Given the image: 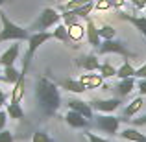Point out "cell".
Here are the masks:
<instances>
[{
    "label": "cell",
    "instance_id": "obj_1",
    "mask_svg": "<svg viewBox=\"0 0 146 142\" xmlns=\"http://www.w3.org/2000/svg\"><path fill=\"white\" fill-rule=\"evenodd\" d=\"M35 98L39 103V109L44 116H56L61 107V96L56 81L48 76H41L35 83Z\"/></svg>",
    "mask_w": 146,
    "mask_h": 142
},
{
    "label": "cell",
    "instance_id": "obj_2",
    "mask_svg": "<svg viewBox=\"0 0 146 142\" xmlns=\"http://www.w3.org/2000/svg\"><path fill=\"white\" fill-rule=\"evenodd\" d=\"M0 22H2V32H0V43L4 41H15V43H21V41H28L30 39V30L22 28V26L15 24L9 17L6 15V11L0 7Z\"/></svg>",
    "mask_w": 146,
    "mask_h": 142
},
{
    "label": "cell",
    "instance_id": "obj_3",
    "mask_svg": "<svg viewBox=\"0 0 146 142\" xmlns=\"http://www.w3.org/2000/svg\"><path fill=\"white\" fill-rule=\"evenodd\" d=\"M61 22V15L57 9H54V7H44L43 11H41L39 15H37V18L32 22V24L28 26L30 33H35V32H46L50 30L52 26H57Z\"/></svg>",
    "mask_w": 146,
    "mask_h": 142
},
{
    "label": "cell",
    "instance_id": "obj_4",
    "mask_svg": "<svg viewBox=\"0 0 146 142\" xmlns=\"http://www.w3.org/2000/svg\"><path fill=\"white\" fill-rule=\"evenodd\" d=\"M50 39H54V33H50V32H35V33H32V35H30V39H28V50H26L24 57H22V68H21V72L28 74L30 63H32L35 52L39 50L41 44H44Z\"/></svg>",
    "mask_w": 146,
    "mask_h": 142
},
{
    "label": "cell",
    "instance_id": "obj_5",
    "mask_svg": "<svg viewBox=\"0 0 146 142\" xmlns=\"http://www.w3.org/2000/svg\"><path fill=\"white\" fill-rule=\"evenodd\" d=\"M120 116H113V114H94L93 120H91V129H98V131L106 133V135H118V129H120Z\"/></svg>",
    "mask_w": 146,
    "mask_h": 142
},
{
    "label": "cell",
    "instance_id": "obj_6",
    "mask_svg": "<svg viewBox=\"0 0 146 142\" xmlns=\"http://www.w3.org/2000/svg\"><path fill=\"white\" fill-rule=\"evenodd\" d=\"M96 53L100 55H106V53H118L122 55L124 59H137V53H133L131 50H128L122 41H117V39H111V41H102L100 46L96 48Z\"/></svg>",
    "mask_w": 146,
    "mask_h": 142
},
{
    "label": "cell",
    "instance_id": "obj_7",
    "mask_svg": "<svg viewBox=\"0 0 146 142\" xmlns=\"http://www.w3.org/2000/svg\"><path fill=\"white\" fill-rule=\"evenodd\" d=\"M120 103H122V98L113 96V98H107V100H91L89 105L93 107V111H98L102 114H111L113 111H117L120 107Z\"/></svg>",
    "mask_w": 146,
    "mask_h": 142
},
{
    "label": "cell",
    "instance_id": "obj_8",
    "mask_svg": "<svg viewBox=\"0 0 146 142\" xmlns=\"http://www.w3.org/2000/svg\"><path fill=\"white\" fill-rule=\"evenodd\" d=\"M65 122H67L72 129H85V131L91 129V120L89 118H85L83 114L76 113V111H70V109H68L67 114H65Z\"/></svg>",
    "mask_w": 146,
    "mask_h": 142
},
{
    "label": "cell",
    "instance_id": "obj_9",
    "mask_svg": "<svg viewBox=\"0 0 146 142\" xmlns=\"http://www.w3.org/2000/svg\"><path fill=\"white\" fill-rule=\"evenodd\" d=\"M67 105H68V109H70V111H76V113L83 114L85 118L93 120L94 111H93V107L89 105V102H83V100H78V98H70L67 102Z\"/></svg>",
    "mask_w": 146,
    "mask_h": 142
},
{
    "label": "cell",
    "instance_id": "obj_10",
    "mask_svg": "<svg viewBox=\"0 0 146 142\" xmlns=\"http://www.w3.org/2000/svg\"><path fill=\"white\" fill-rule=\"evenodd\" d=\"M57 87L68 90V92H74V94H83L87 90V87L83 85L80 79H70V78H63V79H54Z\"/></svg>",
    "mask_w": 146,
    "mask_h": 142
},
{
    "label": "cell",
    "instance_id": "obj_11",
    "mask_svg": "<svg viewBox=\"0 0 146 142\" xmlns=\"http://www.w3.org/2000/svg\"><path fill=\"white\" fill-rule=\"evenodd\" d=\"M135 79H137V78H126V79H118V83H117V85L109 87V89L115 92V96H117V98H124V96L131 94V90L135 89Z\"/></svg>",
    "mask_w": 146,
    "mask_h": 142
},
{
    "label": "cell",
    "instance_id": "obj_12",
    "mask_svg": "<svg viewBox=\"0 0 146 142\" xmlns=\"http://www.w3.org/2000/svg\"><path fill=\"white\" fill-rule=\"evenodd\" d=\"M85 37H87V41H89V44L93 48H98L100 43H102V37H100V33H98V28H96V24H94V20L91 17L85 18Z\"/></svg>",
    "mask_w": 146,
    "mask_h": 142
},
{
    "label": "cell",
    "instance_id": "obj_13",
    "mask_svg": "<svg viewBox=\"0 0 146 142\" xmlns=\"http://www.w3.org/2000/svg\"><path fill=\"white\" fill-rule=\"evenodd\" d=\"M19 53H21V44H19V43L11 44V46L7 48L6 52H2V55H0V67H2V68L13 67L15 61H17V57H19Z\"/></svg>",
    "mask_w": 146,
    "mask_h": 142
},
{
    "label": "cell",
    "instance_id": "obj_14",
    "mask_svg": "<svg viewBox=\"0 0 146 142\" xmlns=\"http://www.w3.org/2000/svg\"><path fill=\"white\" fill-rule=\"evenodd\" d=\"M76 65H78L80 68H83L85 72H94V70H98L100 68V61H98V57H96V53H87V55H82V57H78L76 59Z\"/></svg>",
    "mask_w": 146,
    "mask_h": 142
},
{
    "label": "cell",
    "instance_id": "obj_15",
    "mask_svg": "<svg viewBox=\"0 0 146 142\" xmlns=\"http://www.w3.org/2000/svg\"><path fill=\"white\" fill-rule=\"evenodd\" d=\"M143 105H144V102H143V98H141V96H139V98H135V100H131V102L124 107V111H122V122L131 120V118L135 116L141 109H143Z\"/></svg>",
    "mask_w": 146,
    "mask_h": 142
},
{
    "label": "cell",
    "instance_id": "obj_16",
    "mask_svg": "<svg viewBox=\"0 0 146 142\" xmlns=\"http://www.w3.org/2000/svg\"><path fill=\"white\" fill-rule=\"evenodd\" d=\"M118 17H120L122 20H128L129 24H133L141 33H143L144 39H146V17H133V15L124 13V11H122V13H118Z\"/></svg>",
    "mask_w": 146,
    "mask_h": 142
},
{
    "label": "cell",
    "instance_id": "obj_17",
    "mask_svg": "<svg viewBox=\"0 0 146 142\" xmlns=\"http://www.w3.org/2000/svg\"><path fill=\"white\" fill-rule=\"evenodd\" d=\"M118 135H120V139L129 140V142H146V135L141 133V131H137L135 127H126V129H122Z\"/></svg>",
    "mask_w": 146,
    "mask_h": 142
},
{
    "label": "cell",
    "instance_id": "obj_18",
    "mask_svg": "<svg viewBox=\"0 0 146 142\" xmlns=\"http://www.w3.org/2000/svg\"><path fill=\"white\" fill-rule=\"evenodd\" d=\"M80 81H82L87 89H98V87H102L104 78H102V74H91L89 72V74H83L82 78H80Z\"/></svg>",
    "mask_w": 146,
    "mask_h": 142
},
{
    "label": "cell",
    "instance_id": "obj_19",
    "mask_svg": "<svg viewBox=\"0 0 146 142\" xmlns=\"http://www.w3.org/2000/svg\"><path fill=\"white\" fill-rule=\"evenodd\" d=\"M52 33H54V39L61 41V43H65V44H70V46H74V44H72V41H70V35H68V28L63 24V22H59Z\"/></svg>",
    "mask_w": 146,
    "mask_h": 142
},
{
    "label": "cell",
    "instance_id": "obj_20",
    "mask_svg": "<svg viewBox=\"0 0 146 142\" xmlns=\"http://www.w3.org/2000/svg\"><path fill=\"white\" fill-rule=\"evenodd\" d=\"M135 70L137 68L131 65V61L126 59L120 65V68H117V78L118 79H126V78H135Z\"/></svg>",
    "mask_w": 146,
    "mask_h": 142
},
{
    "label": "cell",
    "instance_id": "obj_21",
    "mask_svg": "<svg viewBox=\"0 0 146 142\" xmlns=\"http://www.w3.org/2000/svg\"><path fill=\"white\" fill-rule=\"evenodd\" d=\"M67 28H68V35H70L72 43H80V41L85 37V26H82L80 22L74 24V26H67Z\"/></svg>",
    "mask_w": 146,
    "mask_h": 142
},
{
    "label": "cell",
    "instance_id": "obj_22",
    "mask_svg": "<svg viewBox=\"0 0 146 142\" xmlns=\"http://www.w3.org/2000/svg\"><path fill=\"white\" fill-rule=\"evenodd\" d=\"M6 113H7V116L9 118H13V120H22L24 118V111H22V107H21V103H7V107H6Z\"/></svg>",
    "mask_w": 146,
    "mask_h": 142
},
{
    "label": "cell",
    "instance_id": "obj_23",
    "mask_svg": "<svg viewBox=\"0 0 146 142\" xmlns=\"http://www.w3.org/2000/svg\"><path fill=\"white\" fill-rule=\"evenodd\" d=\"M4 76H6L7 83L15 85V83L19 81V78H21V70H17L15 65H13V67H6V68H4Z\"/></svg>",
    "mask_w": 146,
    "mask_h": 142
},
{
    "label": "cell",
    "instance_id": "obj_24",
    "mask_svg": "<svg viewBox=\"0 0 146 142\" xmlns=\"http://www.w3.org/2000/svg\"><path fill=\"white\" fill-rule=\"evenodd\" d=\"M98 33H100V37H102V41H111V39L117 37V30L109 24H104L102 28H98Z\"/></svg>",
    "mask_w": 146,
    "mask_h": 142
},
{
    "label": "cell",
    "instance_id": "obj_25",
    "mask_svg": "<svg viewBox=\"0 0 146 142\" xmlns=\"http://www.w3.org/2000/svg\"><path fill=\"white\" fill-rule=\"evenodd\" d=\"M98 72L102 74V78H104V79L117 76V68H115L113 65H109V63H102V65H100V68H98Z\"/></svg>",
    "mask_w": 146,
    "mask_h": 142
},
{
    "label": "cell",
    "instance_id": "obj_26",
    "mask_svg": "<svg viewBox=\"0 0 146 142\" xmlns=\"http://www.w3.org/2000/svg\"><path fill=\"white\" fill-rule=\"evenodd\" d=\"M32 142H54V139L44 131V129H37V131L32 135Z\"/></svg>",
    "mask_w": 146,
    "mask_h": 142
},
{
    "label": "cell",
    "instance_id": "obj_27",
    "mask_svg": "<svg viewBox=\"0 0 146 142\" xmlns=\"http://www.w3.org/2000/svg\"><path fill=\"white\" fill-rule=\"evenodd\" d=\"M0 142H15L13 133L7 131V129H2V131H0Z\"/></svg>",
    "mask_w": 146,
    "mask_h": 142
},
{
    "label": "cell",
    "instance_id": "obj_28",
    "mask_svg": "<svg viewBox=\"0 0 146 142\" xmlns=\"http://www.w3.org/2000/svg\"><path fill=\"white\" fill-rule=\"evenodd\" d=\"M111 2L109 0H98V2H94V9H98V11H104V9H111Z\"/></svg>",
    "mask_w": 146,
    "mask_h": 142
},
{
    "label": "cell",
    "instance_id": "obj_29",
    "mask_svg": "<svg viewBox=\"0 0 146 142\" xmlns=\"http://www.w3.org/2000/svg\"><path fill=\"white\" fill-rule=\"evenodd\" d=\"M85 137H87V140H89V142H111V140H106V139H102V137L91 133V129H87V131H85Z\"/></svg>",
    "mask_w": 146,
    "mask_h": 142
},
{
    "label": "cell",
    "instance_id": "obj_30",
    "mask_svg": "<svg viewBox=\"0 0 146 142\" xmlns=\"http://www.w3.org/2000/svg\"><path fill=\"white\" fill-rule=\"evenodd\" d=\"M131 125L133 127H139V125H146V114H143V116H137V118H131Z\"/></svg>",
    "mask_w": 146,
    "mask_h": 142
},
{
    "label": "cell",
    "instance_id": "obj_31",
    "mask_svg": "<svg viewBox=\"0 0 146 142\" xmlns=\"http://www.w3.org/2000/svg\"><path fill=\"white\" fill-rule=\"evenodd\" d=\"M137 90H139L141 96H146V78H143V79L137 81Z\"/></svg>",
    "mask_w": 146,
    "mask_h": 142
},
{
    "label": "cell",
    "instance_id": "obj_32",
    "mask_svg": "<svg viewBox=\"0 0 146 142\" xmlns=\"http://www.w3.org/2000/svg\"><path fill=\"white\" fill-rule=\"evenodd\" d=\"M7 113H6V109H2L0 111V131H2V129H6V124H7Z\"/></svg>",
    "mask_w": 146,
    "mask_h": 142
},
{
    "label": "cell",
    "instance_id": "obj_33",
    "mask_svg": "<svg viewBox=\"0 0 146 142\" xmlns=\"http://www.w3.org/2000/svg\"><path fill=\"white\" fill-rule=\"evenodd\" d=\"M135 78L137 79H143V78H146V63L143 65V67H139L135 70Z\"/></svg>",
    "mask_w": 146,
    "mask_h": 142
},
{
    "label": "cell",
    "instance_id": "obj_34",
    "mask_svg": "<svg viewBox=\"0 0 146 142\" xmlns=\"http://www.w3.org/2000/svg\"><path fill=\"white\" fill-rule=\"evenodd\" d=\"M129 2L133 4L135 9H144V7H146V0H129Z\"/></svg>",
    "mask_w": 146,
    "mask_h": 142
},
{
    "label": "cell",
    "instance_id": "obj_35",
    "mask_svg": "<svg viewBox=\"0 0 146 142\" xmlns=\"http://www.w3.org/2000/svg\"><path fill=\"white\" fill-rule=\"evenodd\" d=\"M0 81H2V83H7L6 76H4V72H2V67H0Z\"/></svg>",
    "mask_w": 146,
    "mask_h": 142
},
{
    "label": "cell",
    "instance_id": "obj_36",
    "mask_svg": "<svg viewBox=\"0 0 146 142\" xmlns=\"http://www.w3.org/2000/svg\"><path fill=\"white\" fill-rule=\"evenodd\" d=\"M6 100H7V96H4V98H0V111L4 109V103H6Z\"/></svg>",
    "mask_w": 146,
    "mask_h": 142
},
{
    "label": "cell",
    "instance_id": "obj_37",
    "mask_svg": "<svg viewBox=\"0 0 146 142\" xmlns=\"http://www.w3.org/2000/svg\"><path fill=\"white\" fill-rule=\"evenodd\" d=\"M4 96H7V94H6V92H4V90H2V89H0V98H4Z\"/></svg>",
    "mask_w": 146,
    "mask_h": 142
},
{
    "label": "cell",
    "instance_id": "obj_38",
    "mask_svg": "<svg viewBox=\"0 0 146 142\" xmlns=\"http://www.w3.org/2000/svg\"><path fill=\"white\" fill-rule=\"evenodd\" d=\"M82 142H89V140H87V137H85V135L82 137Z\"/></svg>",
    "mask_w": 146,
    "mask_h": 142
},
{
    "label": "cell",
    "instance_id": "obj_39",
    "mask_svg": "<svg viewBox=\"0 0 146 142\" xmlns=\"http://www.w3.org/2000/svg\"><path fill=\"white\" fill-rule=\"evenodd\" d=\"M4 2H6V0H0V7H2V6H4Z\"/></svg>",
    "mask_w": 146,
    "mask_h": 142
},
{
    "label": "cell",
    "instance_id": "obj_40",
    "mask_svg": "<svg viewBox=\"0 0 146 142\" xmlns=\"http://www.w3.org/2000/svg\"><path fill=\"white\" fill-rule=\"evenodd\" d=\"M143 11H144V17H146V7H144V9H143Z\"/></svg>",
    "mask_w": 146,
    "mask_h": 142
},
{
    "label": "cell",
    "instance_id": "obj_41",
    "mask_svg": "<svg viewBox=\"0 0 146 142\" xmlns=\"http://www.w3.org/2000/svg\"><path fill=\"white\" fill-rule=\"evenodd\" d=\"M109 2H111V6H113V0H109Z\"/></svg>",
    "mask_w": 146,
    "mask_h": 142
}]
</instances>
